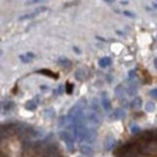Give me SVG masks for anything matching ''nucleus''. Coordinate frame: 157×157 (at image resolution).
I'll return each instance as SVG.
<instances>
[{
    "mask_svg": "<svg viewBox=\"0 0 157 157\" xmlns=\"http://www.w3.org/2000/svg\"><path fill=\"white\" fill-rule=\"evenodd\" d=\"M59 137L65 143L68 150L70 152H73L74 151V137H73V134L69 131H60L59 132Z\"/></svg>",
    "mask_w": 157,
    "mask_h": 157,
    "instance_id": "nucleus-1",
    "label": "nucleus"
},
{
    "mask_svg": "<svg viewBox=\"0 0 157 157\" xmlns=\"http://www.w3.org/2000/svg\"><path fill=\"white\" fill-rule=\"evenodd\" d=\"M114 145H115V138L111 137V136H109V137L106 138V140H105V143H104V146H105V150H108V151H110L113 147H114Z\"/></svg>",
    "mask_w": 157,
    "mask_h": 157,
    "instance_id": "nucleus-2",
    "label": "nucleus"
},
{
    "mask_svg": "<svg viewBox=\"0 0 157 157\" xmlns=\"http://www.w3.org/2000/svg\"><path fill=\"white\" fill-rule=\"evenodd\" d=\"M80 150H81V152L85 155V156H93V149L90 146V145H81V147H80Z\"/></svg>",
    "mask_w": 157,
    "mask_h": 157,
    "instance_id": "nucleus-3",
    "label": "nucleus"
},
{
    "mask_svg": "<svg viewBox=\"0 0 157 157\" xmlns=\"http://www.w3.org/2000/svg\"><path fill=\"white\" fill-rule=\"evenodd\" d=\"M101 105H103V108H104L106 111H110L111 104H110V100H109L108 96H106L105 93H103V96H101Z\"/></svg>",
    "mask_w": 157,
    "mask_h": 157,
    "instance_id": "nucleus-4",
    "label": "nucleus"
},
{
    "mask_svg": "<svg viewBox=\"0 0 157 157\" xmlns=\"http://www.w3.org/2000/svg\"><path fill=\"white\" fill-rule=\"evenodd\" d=\"M75 78L78 80V81H82L86 78V69L83 68H78V70L75 71Z\"/></svg>",
    "mask_w": 157,
    "mask_h": 157,
    "instance_id": "nucleus-5",
    "label": "nucleus"
},
{
    "mask_svg": "<svg viewBox=\"0 0 157 157\" xmlns=\"http://www.w3.org/2000/svg\"><path fill=\"white\" fill-rule=\"evenodd\" d=\"M111 64V58L110 57H103L99 59V67L100 68H106Z\"/></svg>",
    "mask_w": 157,
    "mask_h": 157,
    "instance_id": "nucleus-6",
    "label": "nucleus"
},
{
    "mask_svg": "<svg viewBox=\"0 0 157 157\" xmlns=\"http://www.w3.org/2000/svg\"><path fill=\"white\" fill-rule=\"evenodd\" d=\"M124 116V113H123V110H121V109H117V110H115L113 114H111V116L110 117L113 118V120H118V118H122Z\"/></svg>",
    "mask_w": 157,
    "mask_h": 157,
    "instance_id": "nucleus-7",
    "label": "nucleus"
},
{
    "mask_svg": "<svg viewBox=\"0 0 157 157\" xmlns=\"http://www.w3.org/2000/svg\"><path fill=\"white\" fill-rule=\"evenodd\" d=\"M58 63L60 64V65H63V67H68V68L71 65V62H70L68 58H65V57H59Z\"/></svg>",
    "mask_w": 157,
    "mask_h": 157,
    "instance_id": "nucleus-8",
    "label": "nucleus"
},
{
    "mask_svg": "<svg viewBox=\"0 0 157 157\" xmlns=\"http://www.w3.org/2000/svg\"><path fill=\"white\" fill-rule=\"evenodd\" d=\"M38 73H42L44 75H47V76H50V78H58V75H55V73H52L51 70H47V69H41V70H39Z\"/></svg>",
    "mask_w": 157,
    "mask_h": 157,
    "instance_id": "nucleus-9",
    "label": "nucleus"
},
{
    "mask_svg": "<svg viewBox=\"0 0 157 157\" xmlns=\"http://www.w3.org/2000/svg\"><path fill=\"white\" fill-rule=\"evenodd\" d=\"M35 108H36V104H35V101L34 100H29V101H27L25 103V109H28V110H35Z\"/></svg>",
    "mask_w": 157,
    "mask_h": 157,
    "instance_id": "nucleus-10",
    "label": "nucleus"
},
{
    "mask_svg": "<svg viewBox=\"0 0 157 157\" xmlns=\"http://www.w3.org/2000/svg\"><path fill=\"white\" fill-rule=\"evenodd\" d=\"M131 106H132L133 109H138V108H140V106H141V99L136 98L134 100H133V103L131 104Z\"/></svg>",
    "mask_w": 157,
    "mask_h": 157,
    "instance_id": "nucleus-11",
    "label": "nucleus"
},
{
    "mask_svg": "<svg viewBox=\"0 0 157 157\" xmlns=\"http://www.w3.org/2000/svg\"><path fill=\"white\" fill-rule=\"evenodd\" d=\"M145 110H146L147 113H152V111L155 110V104L151 103V101L146 103V105H145Z\"/></svg>",
    "mask_w": 157,
    "mask_h": 157,
    "instance_id": "nucleus-12",
    "label": "nucleus"
},
{
    "mask_svg": "<svg viewBox=\"0 0 157 157\" xmlns=\"http://www.w3.org/2000/svg\"><path fill=\"white\" fill-rule=\"evenodd\" d=\"M123 93H124V92H123V87H122L121 85L117 86V87H116V96H117L118 98H122V97H123Z\"/></svg>",
    "mask_w": 157,
    "mask_h": 157,
    "instance_id": "nucleus-13",
    "label": "nucleus"
},
{
    "mask_svg": "<svg viewBox=\"0 0 157 157\" xmlns=\"http://www.w3.org/2000/svg\"><path fill=\"white\" fill-rule=\"evenodd\" d=\"M73 90H74V85L70 83V82H68L67 86H65V91H67V93H68V94H71V93H73Z\"/></svg>",
    "mask_w": 157,
    "mask_h": 157,
    "instance_id": "nucleus-14",
    "label": "nucleus"
},
{
    "mask_svg": "<svg viewBox=\"0 0 157 157\" xmlns=\"http://www.w3.org/2000/svg\"><path fill=\"white\" fill-rule=\"evenodd\" d=\"M13 108V103L12 101H7V103H5V105H4V109H5V111H9V110H11Z\"/></svg>",
    "mask_w": 157,
    "mask_h": 157,
    "instance_id": "nucleus-15",
    "label": "nucleus"
},
{
    "mask_svg": "<svg viewBox=\"0 0 157 157\" xmlns=\"http://www.w3.org/2000/svg\"><path fill=\"white\" fill-rule=\"evenodd\" d=\"M131 131H132L133 134H138V133L140 132V128L138 127L137 124H132V126H131Z\"/></svg>",
    "mask_w": 157,
    "mask_h": 157,
    "instance_id": "nucleus-16",
    "label": "nucleus"
},
{
    "mask_svg": "<svg viewBox=\"0 0 157 157\" xmlns=\"http://www.w3.org/2000/svg\"><path fill=\"white\" fill-rule=\"evenodd\" d=\"M45 115L48 116V117L55 116V111H53V109H47V110H45Z\"/></svg>",
    "mask_w": 157,
    "mask_h": 157,
    "instance_id": "nucleus-17",
    "label": "nucleus"
},
{
    "mask_svg": "<svg viewBox=\"0 0 157 157\" xmlns=\"http://www.w3.org/2000/svg\"><path fill=\"white\" fill-rule=\"evenodd\" d=\"M24 56L27 57V59H29V60H32L33 58H35V55H34L33 52H28V53H25Z\"/></svg>",
    "mask_w": 157,
    "mask_h": 157,
    "instance_id": "nucleus-18",
    "label": "nucleus"
},
{
    "mask_svg": "<svg viewBox=\"0 0 157 157\" xmlns=\"http://www.w3.org/2000/svg\"><path fill=\"white\" fill-rule=\"evenodd\" d=\"M92 108H93V110L98 111V100H97V99H93V104H92Z\"/></svg>",
    "mask_w": 157,
    "mask_h": 157,
    "instance_id": "nucleus-19",
    "label": "nucleus"
},
{
    "mask_svg": "<svg viewBox=\"0 0 157 157\" xmlns=\"http://www.w3.org/2000/svg\"><path fill=\"white\" fill-rule=\"evenodd\" d=\"M123 15H126V16H128V17H136V15L134 13H132V12H129V11H123Z\"/></svg>",
    "mask_w": 157,
    "mask_h": 157,
    "instance_id": "nucleus-20",
    "label": "nucleus"
},
{
    "mask_svg": "<svg viewBox=\"0 0 157 157\" xmlns=\"http://www.w3.org/2000/svg\"><path fill=\"white\" fill-rule=\"evenodd\" d=\"M150 94H151V97H154V98H157V88L152 90V91L150 92Z\"/></svg>",
    "mask_w": 157,
    "mask_h": 157,
    "instance_id": "nucleus-21",
    "label": "nucleus"
},
{
    "mask_svg": "<svg viewBox=\"0 0 157 157\" xmlns=\"http://www.w3.org/2000/svg\"><path fill=\"white\" fill-rule=\"evenodd\" d=\"M20 58H21V60H23L24 63H28V62H30L29 59H27V57H25V56H21Z\"/></svg>",
    "mask_w": 157,
    "mask_h": 157,
    "instance_id": "nucleus-22",
    "label": "nucleus"
},
{
    "mask_svg": "<svg viewBox=\"0 0 157 157\" xmlns=\"http://www.w3.org/2000/svg\"><path fill=\"white\" fill-rule=\"evenodd\" d=\"M74 50H75V51H76V52H78V53H80V50H78V47H74Z\"/></svg>",
    "mask_w": 157,
    "mask_h": 157,
    "instance_id": "nucleus-23",
    "label": "nucleus"
},
{
    "mask_svg": "<svg viewBox=\"0 0 157 157\" xmlns=\"http://www.w3.org/2000/svg\"><path fill=\"white\" fill-rule=\"evenodd\" d=\"M152 5H154V7H155V9H157V2H154Z\"/></svg>",
    "mask_w": 157,
    "mask_h": 157,
    "instance_id": "nucleus-24",
    "label": "nucleus"
},
{
    "mask_svg": "<svg viewBox=\"0 0 157 157\" xmlns=\"http://www.w3.org/2000/svg\"><path fill=\"white\" fill-rule=\"evenodd\" d=\"M155 67H156V69H157V58H155Z\"/></svg>",
    "mask_w": 157,
    "mask_h": 157,
    "instance_id": "nucleus-25",
    "label": "nucleus"
},
{
    "mask_svg": "<svg viewBox=\"0 0 157 157\" xmlns=\"http://www.w3.org/2000/svg\"><path fill=\"white\" fill-rule=\"evenodd\" d=\"M1 53H2V51H1V50H0V56H1Z\"/></svg>",
    "mask_w": 157,
    "mask_h": 157,
    "instance_id": "nucleus-26",
    "label": "nucleus"
},
{
    "mask_svg": "<svg viewBox=\"0 0 157 157\" xmlns=\"http://www.w3.org/2000/svg\"><path fill=\"white\" fill-rule=\"evenodd\" d=\"M78 157H83V156H78Z\"/></svg>",
    "mask_w": 157,
    "mask_h": 157,
    "instance_id": "nucleus-27",
    "label": "nucleus"
}]
</instances>
